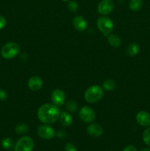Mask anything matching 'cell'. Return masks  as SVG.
I'll use <instances>...</instances> for the list:
<instances>
[{
    "instance_id": "obj_1",
    "label": "cell",
    "mask_w": 150,
    "mask_h": 151,
    "mask_svg": "<svg viewBox=\"0 0 150 151\" xmlns=\"http://www.w3.org/2000/svg\"><path fill=\"white\" fill-rule=\"evenodd\" d=\"M60 110L56 105L53 103H46L42 105L38 109V118L41 122L44 124L54 123L59 118Z\"/></svg>"
},
{
    "instance_id": "obj_2",
    "label": "cell",
    "mask_w": 150,
    "mask_h": 151,
    "mask_svg": "<svg viewBox=\"0 0 150 151\" xmlns=\"http://www.w3.org/2000/svg\"><path fill=\"white\" fill-rule=\"evenodd\" d=\"M104 96V88L99 85H94L89 87L85 91L84 97L85 100L89 103H97Z\"/></svg>"
},
{
    "instance_id": "obj_3",
    "label": "cell",
    "mask_w": 150,
    "mask_h": 151,
    "mask_svg": "<svg viewBox=\"0 0 150 151\" xmlns=\"http://www.w3.org/2000/svg\"><path fill=\"white\" fill-rule=\"evenodd\" d=\"M20 51L19 44L15 42H8L4 44L1 50V55L4 59L10 60L17 55Z\"/></svg>"
},
{
    "instance_id": "obj_4",
    "label": "cell",
    "mask_w": 150,
    "mask_h": 151,
    "mask_svg": "<svg viewBox=\"0 0 150 151\" xmlns=\"http://www.w3.org/2000/svg\"><path fill=\"white\" fill-rule=\"evenodd\" d=\"M96 25L100 32L107 36L109 34L111 33L113 29V27H114L112 19L107 16H101L96 21Z\"/></svg>"
},
{
    "instance_id": "obj_5",
    "label": "cell",
    "mask_w": 150,
    "mask_h": 151,
    "mask_svg": "<svg viewBox=\"0 0 150 151\" xmlns=\"http://www.w3.org/2000/svg\"><path fill=\"white\" fill-rule=\"evenodd\" d=\"M34 148V141L29 137H21L15 144V151H32Z\"/></svg>"
},
{
    "instance_id": "obj_6",
    "label": "cell",
    "mask_w": 150,
    "mask_h": 151,
    "mask_svg": "<svg viewBox=\"0 0 150 151\" xmlns=\"http://www.w3.org/2000/svg\"><path fill=\"white\" fill-rule=\"evenodd\" d=\"M79 116L82 121L85 123H91L94 122L96 118V114L93 109L89 106H84L79 112Z\"/></svg>"
},
{
    "instance_id": "obj_7",
    "label": "cell",
    "mask_w": 150,
    "mask_h": 151,
    "mask_svg": "<svg viewBox=\"0 0 150 151\" xmlns=\"http://www.w3.org/2000/svg\"><path fill=\"white\" fill-rule=\"evenodd\" d=\"M37 133L38 135L41 138L44 139H51L53 137L55 136V131L51 128V126L48 125L47 124L45 125H42L39 126L37 130Z\"/></svg>"
},
{
    "instance_id": "obj_8",
    "label": "cell",
    "mask_w": 150,
    "mask_h": 151,
    "mask_svg": "<svg viewBox=\"0 0 150 151\" xmlns=\"http://www.w3.org/2000/svg\"><path fill=\"white\" fill-rule=\"evenodd\" d=\"M113 9H114V4L111 0H101L97 6L98 13L103 16L110 14Z\"/></svg>"
},
{
    "instance_id": "obj_9",
    "label": "cell",
    "mask_w": 150,
    "mask_h": 151,
    "mask_svg": "<svg viewBox=\"0 0 150 151\" xmlns=\"http://www.w3.org/2000/svg\"><path fill=\"white\" fill-rule=\"evenodd\" d=\"M51 99L53 104L57 106H62L66 100V95L61 89H54L51 94Z\"/></svg>"
},
{
    "instance_id": "obj_10",
    "label": "cell",
    "mask_w": 150,
    "mask_h": 151,
    "mask_svg": "<svg viewBox=\"0 0 150 151\" xmlns=\"http://www.w3.org/2000/svg\"><path fill=\"white\" fill-rule=\"evenodd\" d=\"M27 85L30 90L33 91H38L42 88L43 81L40 77L32 76L28 81Z\"/></svg>"
},
{
    "instance_id": "obj_11",
    "label": "cell",
    "mask_w": 150,
    "mask_h": 151,
    "mask_svg": "<svg viewBox=\"0 0 150 151\" xmlns=\"http://www.w3.org/2000/svg\"><path fill=\"white\" fill-rule=\"evenodd\" d=\"M73 26L79 32H83L86 29L88 23L83 16H76L73 19Z\"/></svg>"
},
{
    "instance_id": "obj_12",
    "label": "cell",
    "mask_w": 150,
    "mask_h": 151,
    "mask_svg": "<svg viewBox=\"0 0 150 151\" xmlns=\"http://www.w3.org/2000/svg\"><path fill=\"white\" fill-rule=\"evenodd\" d=\"M136 121L141 126L148 127L150 125V114L145 111H141L137 114Z\"/></svg>"
},
{
    "instance_id": "obj_13",
    "label": "cell",
    "mask_w": 150,
    "mask_h": 151,
    "mask_svg": "<svg viewBox=\"0 0 150 151\" xmlns=\"http://www.w3.org/2000/svg\"><path fill=\"white\" fill-rule=\"evenodd\" d=\"M87 133L89 134L91 137L97 138L102 135L103 128L100 125L96 123L91 124L87 128Z\"/></svg>"
},
{
    "instance_id": "obj_14",
    "label": "cell",
    "mask_w": 150,
    "mask_h": 151,
    "mask_svg": "<svg viewBox=\"0 0 150 151\" xmlns=\"http://www.w3.org/2000/svg\"><path fill=\"white\" fill-rule=\"evenodd\" d=\"M59 118H60V123L64 127L70 126L73 122V118H72L71 115L67 111L60 112Z\"/></svg>"
},
{
    "instance_id": "obj_15",
    "label": "cell",
    "mask_w": 150,
    "mask_h": 151,
    "mask_svg": "<svg viewBox=\"0 0 150 151\" xmlns=\"http://www.w3.org/2000/svg\"><path fill=\"white\" fill-rule=\"evenodd\" d=\"M107 41H108V44L114 48H117L121 44V40L120 37L116 34H109L107 35Z\"/></svg>"
},
{
    "instance_id": "obj_16",
    "label": "cell",
    "mask_w": 150,
    "mask_h": 151,
    "mask_svg": "<svg viewBox=\"0 0 150 151\" xmlns=\"http://www.w3.org/2000/svg\"><path fill=\"white\" fill-rule=\"evenodd\" d=\"M29 125L26 123H25V122H20V123L17 124L16 126L15 127V131L19 135H23V134L27 133V131H29Z\"/></svg>"
},
{
    "instance_id": "obj_17",
    "label": "cell",
    "mask_w": 150,
    "mask_h": 151,
    "mask_svg": "<svg viewBox=\"0 0 150 151\" xmlns=\"http://www.w3.org/2000/svg\"><path fill=\"white\" fill-rule=\"evenodd\" d=\"M139 46L135 43L130 44L126 48V54L129 56H135L139 52Z\"/></svg>"
},
{
    "instance_id": "obj_18",
    "label": "cell",
    "mask_w": 150,
    "mask_h": 151,
    "mask_svg": "<svg viewBox=\"0 0 150 151\" xmlns=\"http://www.w3.org/2000/svg\"><path fill=\"white\" fill-rule=\"evenodd\" d=\"M143 0H130L129 7L132 11H138L142 7Z\"/></svg>"
},
{
    "instance_id": "obj_19",
    "label": "cell",
    "mask_w": 150,
    "mask_h": 151,
    "mask_svg": "<svg viewBox=\"0 0 150 151\" xmlns=\"http://www.w3.org/2000/svg\"><path fill=\"white\" fill-rule=\"evenodd\" d=\"M102 88L107 91H112L116 88V82L112 79L106 80L103 83Z\"/></svg>"
},
{
    "instance_id": "obj_20",
    "label": "cell",
    "mask_w": 150,
    "mask_h": 151,
    "mask_svg": "<svg viewBox=\"0 0 150 151\" xmlns=\"http://www.w3.org/2000/svg\"><path fill=\"white\" fill-rule=\"evenodd\" d=\"M1 145L4 147V149H11L13 147H14L15 143L13 142V140L10 138H4L3 139L2 141H1Z\"/></svg>"
},
{
    "instance_id": "obj_21",
    "label": "cell",
    "mask_w": 150,
    "mask_h": 151,
    "mask_svg": "<svg viewBox=\"0 0 150 151\" xmlns=\"http://www.w3.org/2000/svg\"><path fill=\"white\" fill-rule=\"evenodd\" d=\"M66 109L69 112H71V113L76 111V110H77V105H76V102L72 100H69L67 103H66Z\"/></svg>"
},
{
    "instance_id": "obj_22",
    "label": "cell",
    "mask_w": 150,
    "mask_h": 151,
    "mask_svg": "<svg viewBox=\"0 0 150 151\" xmlns=\"http://www.w3.org/2000/svg\"><path fill=\"white\" fill-rule=\"evenodd\" d=\"M143 140L146 145L150 146V127L146 128L143 133Z\"/></svg>"
},
{
    "instance_id": "obj_23",
    "label": "cell",
    "mask_w": 150,
    "mask_h": 151,
    "mask_svg": "<svg viewBox=\"0 0 150 151\" xmlns=\"http://www.w3.org/2000/svg\"><path fill=\"white\" fill-rule=\"evenodd\" d=\"M67 7L69 11L76 12L78 10V4L75 1H71L68 3Z\"/></svg>"
},
{
    "instance_id": "obj_24",
    "label": "cell",
    "mask_w": 150,
    "mask_h": 151,
    "mask_svg": "<svg viewBox=\"0 0 150 151\" xmlns=\"http://www.w3.org/2000/svg\"><path fill=\"white\" fill-rule=\"evenodd\" d=\"M65 151H77L74 145L72 143H67L65 145Z\"/></svg>"
},
{
    "instance_id": "obj_25",
    "label": "cell",
    "mask_w": 150,
    "mask_h": 151,
    "mask_svg": "<svg viewBox=\"0 0 150 151\" xmlns=\"http://www.w3.org/2000/svg\"><path fill=\"white\" fill-rule=\"evenodd\" d=\"M7 94L6 92V91H4V89H1L0 88V100L1 101H4V100H7Z\"/></svg>"
},
{
    "instance_id": "obj_26",
    "label": "cell",
    "mask_w": 150,
    "mask_h": 151,
    "mask_svg": "<svg viewBox=\"0 0 150 151\" xmlns=\"http://www.w3.org/2000/svg\"><path fill=\"white\" fill-rule=\"evenodd\" d=\"M7 21H6L5 18L2 16H0V29H3L5 27Z\"/></svg>"
},
{
    "instance_id": "obj_27",
    "label": "cell",
    "mask_w": 150,
    "mask_h": 151,
    "mask_svg": "<svg viewBox=\"0 0 150 151\" xmlns=\"http://www.w3.org/2000/svg\"><path fill=\"white\" fill-rule=\"evenodd\" d=\"M56 136H57V138L59 139H63L66 137V134L64 131H62V130H60L57 132V134H55Z\"/></svg>"
},
{
    "instance_id": "obj_28",
    "label": "cell",
    "mask_w": 150,
    "mask_h": 151,
    "mask_svg": "<svg viewBox=\"0 0 150 151\" xmlns=\"http://www.w3.org/2000/svg\"><path fill=\"white\" fill-rule=\"evenodd\" d=\"M123 151H137L136 147L132 145H128L124 149Z\"/></svg>"
},
{
    "instance_id": "obj_29",
    "label": "cell",
    "mask_w": 150,
    "mask_h": 151,
    "mask_svg": "<svg viewBox=\"0 0 150 151\" xmlns=\"http://www.w3.org/2000/svg\"><path fill=\"white\" fill-rule=\"evenodd\" d=\"M141 151H150V148H149V147H146V148H144Z\"/></svg>"
},
{
    "instance_id": "obj_30",
    "label": "cell",
    "mask_w": 150,
    "mask_h": 151,
    "mask_svg": "<svg viewBox=\"0 0 150 151\" xmlns=\"http://www.w3.org/2000/svg\"><path fill=\"white\" fill-rule=\"evenodd\" d=\"M62 1H69V0H62Z\"/></svg>"
}]
</instances>
